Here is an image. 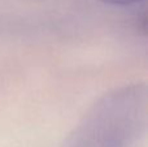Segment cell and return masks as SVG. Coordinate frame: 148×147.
Segmentation results:
<instances>
[{
  "label": "cell",
  "mask_w": 148,
  "mask_h": 147,
  "mask_svg": "<svg viewBox=\"0 0 148 147\" xmlns=\"http://www.w3.org/2000/svg\"><path fill=\"white\" fill-rule=\"evenodd\" d=\"M146 120L143 86L120 89L94 107L64 147H135L146 132Z\"/></svg>",
  "instance_id": "1"
},
{
  "label": "cell",
  "mask_w": 148,
  "mask_h": 147,
  "mask_svg": "<svg viewBox=\"0 0 148 147\" xmlns=\"http://www.w3.org/2000/svg\"><path fill=\"white\" fill-rule=\"evenodd\" d=\"M103 3H107V4H112V5H130V4H135L139 3L142 0H100Z\"/></svg>",
  "instance_id": "2"
}]
</instances>
